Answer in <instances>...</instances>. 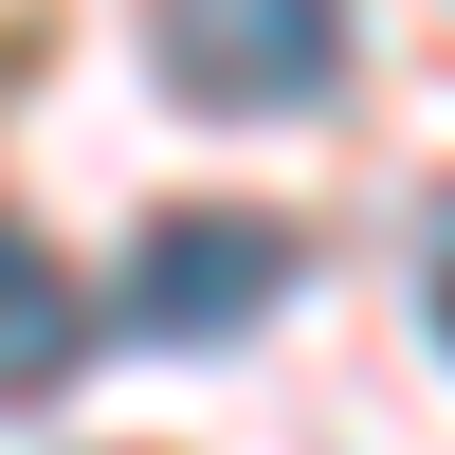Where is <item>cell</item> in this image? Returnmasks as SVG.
I'll use <instances>...</instances> for the list:
<instances>
[{
    "instance_id": "cell-1",
    "label": "cell",
    "mask_w": 455,
    "mask_h": 455,
    "mask_svg": "<svg viewBox=\"0 0 455 455\" xmlns=\"http://www.w3.org/2000/svg\"><path fill=\"white\" fill-rule=\"evenodd\" d=\"M274 291H291V219H255V201H164L128 255V328H164V347H219Z\"/></svg>"
},
{
    "instance_id": "cell-2",
    "label": "cell",
    "mask_w": 455,
    "mask_h": 455,
    "mask_svg": "<svg viewBox=\"0 0 455 455\" xmlns=\"http://www.w3.org/2000/svg\"><path fill=\"white\" fill-rule=\"evenodd\" d=\"M164 73L201 109H291L347 73V19H310V0H219V19H164Z\"/></svg>"
},
{
    "instance_id": "cell-3",
    "label": "cell",
    "mask_w": 455,
    "mask_h": 455,
    "mask_svg": "<svg viewBox=\"0 0 455 455\" xmlns=\"http://www.w3.org/2000/svg\"><path fill=\"white\" fill-rule=\"evenodd\" d=\"M73 364H92V310H73V274L0 219V401H55Z\"/></svg>"
},
{
    "instance_id": "cell-4",
    "label": "cell",
    "mask_w": 455,
    "mask_h": 455,
    "mask_svg": "<svg viewBox=\"0 0 455 455\" xmlns=\"http://www.w3.org/2000/svg\"><path fill=\"white\" fill-rule=\"evenodd\" d=\"M437 328H455V255H437Z\"/></svg>"
}]
</instances>
